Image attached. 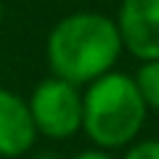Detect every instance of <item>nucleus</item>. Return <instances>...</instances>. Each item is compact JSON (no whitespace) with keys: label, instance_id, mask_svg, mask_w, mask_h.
Segmentation results:
<instances>
[{"label":"nucleus","instance_id":"obj_3","mask_svg":"<svg viewBox=\"0 0 159 159\" xmlns=\"http://www.w3.org/2000/svg\"><path fill=\"white\" fill-rule=\"evenodd\" d=\"M27 103L37 135H45L51 141H66L82 130V90L69 80L53 74L37 82Z\"/></svg>","mask_w":159,"mask_h":159},{"label":"nucleus","instance_id":"obj_8","mask_svg":"<svg viewBox=\"0 0 159 159\" xmlns=\"http://www.w3.org/2000/svg\"><path fill=\"white\" fill-rule=\"evenodd\" d=\"M72 159H114L111 157V151H106V148H85V151H80L77 157H72Z\"/></svg>","mask_w":159,"mask_h":159},{"label":"nucleus","instance_id":"obj_9","mask_svg":"<svg viewBox=\"0 0 159 159\" xmlns=\"http://www.w3.org/2000/svg\"><path fill=\"white\" fill-rule=\"evenodd\" d=\"M34 159H58L56 154H40V157H34Z\"/></svg>","mask_w":159,"mask_h":159},{"label":"nucleus","instance_id":"obj_4","mask_svg":"<svg viewBox=\"0 0 159 159\" xmlns=\"http://www.w3.org/2000/svg\"><path fill=\"white\" fill-rule=\"evenodd\" d=\"M117 27L127 53L141 61L159 58V0H122Z\"/></svg>","mask_w":159,"mask_h":159},{"label":"nucleus","instance_id":"obj_7","mask_svg":"<svg viewBox=\"0 0 159 159\" xmlns=\"http://www.w3.org/2000/svg\"><path fill=\"white\" fill-rule=\"evenodd\" d=\"M122 159H159V138H148L130 146Z\"/></svg>","mask_w":159,"mask_h":159},{"label":"nucleus","instance_id":"obj_2","mask_svg":"<svg viewBox=\"0 0 159 159\" xmlns=\"http://www.w3.org/2000/svg\"><path fill=\"white\" fill-rule=\"evenodd\" d=\"M148 106L135 80L109 72L93 80L82 93V130L98 148H125L143 130Z\"/></svg>","mask_w":159,"mask_h":159},{"label":"nucleus","instance_id":"obj_6","mask_svg":"<svg viewBox=\"0 0 159 159\" xmlns=\"http://www.w3.org/2000/svg\"><path fill=\"white\" fill-rule=\"evenodd\" d=\"M133 80H135V85H138V90H141L146 106L154 109V111H159V58H154V61H141V66L133 74Z\"/></svg>","mask_w":159,"mask_h":159},{"label":"nucleus","instance_id":"obj_10","mask_svg":"<svg viewBox=\"0 0 159 159\" xmlns=\"http://www.w3.org/2000/svg\"><path fill=\"white\" fill-rule=\"evenodd\" d=\"M0 19H3V3H0Z\"/></svg>","mask_w":159,"mask_h":159},{"label":"nucleus","instance_id":"obj_5","mask_svg":"<svg viewBox=\"0 0 159 159\" xmlns=\"http://www.w3.org/2000/svg\"><path fill=\"white\" fill-rule=\"evenodd\" d=\"M37 141L29 103L21 96L0 88V159H16Z\"/></svg>","mask_w":159,"mask_h":159},{"label":"nucleus","instance_id":"obj_1","mask_svg":"<svg viewBox=\"0 0 159 159\" xmlns=\"http://www.w3.org/2000/svg\"><path fill=\"white\" fill-rule=\"evenodd\" d=\"M122 48L117 19L96 11H77L53 24L45 58L56 77L74 85H90L93 80L114 72Z\"/></svg>","mask_w":159,"mask_h":159}]
</instances>
